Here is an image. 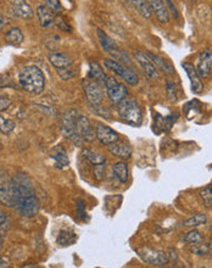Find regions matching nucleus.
Instances as JSON below:
<instances>
[{
	"label": "nucleus",
	"mask_w": 212,
	"mask_h": 268,
	"mask_svg": "<svg viewBox=\"0 0 212 268\" xmlns=\"http://www.w3.org/2000/svg\"><path fill=\"white\" fill-rule=\"evenodd\" d=\"M18 82H20L21 87L28 93L40 94L44 90V73L37 66L22 67L18 72Z\"/></svg>",
	"instance_id": "obj_1"
},
{
	"label": "nucleus",
	"mask_w": 212,
	"mask_h": 268,
	"mask_svg": "<svg viewBox=\"0 0 212 268\" xmlns=\"http://www.w3.org/2000/svg\"><path fill=\"white\" fill-rule=\"evenodd\" d=\"M78 116V111L76 110L65 111L61 117V130L65 138L71 141L76 146H82L84 141L78 132V125H77Z\"/></svg>",
	"instance_id": "obj_2"
},
{
	"label": "nucleus",
	"mask_w": 212,
	"mask_h": 268,
	"mask_svg": "<svg viewBox=\"0 0 212 268\" xmlns=\"http://www.w3.org/2000/svg\"><path fill=\"white\" fill-rule=\"evenodd\" d=\"M10 190H11V207H15L16 204L21 199L26 197L35 195V188L31 183L30 178L26 175H16L10 179Z\"/></svg>",
	"instance_id": "obj_3"
},
{
	"label": "nucleus",
	"mask_w": 212,
	"mask_h": 268,
	"mask_svg": "<svg viewBox=\"0 0 212 268\" xmlns=\"http://www.w3.org/2000/svg\"><path fill=\"white\" fill-rule=\"evenodd\" d=\"M117 111H119L120 117L129 125H139L143 121V112H141V106L133 99H124L121 103H119Z\"/></svg>",
	"instance_id": "obj_4"
},
{
	"label": "nucleus",
	"mask_w": 212,
	"mask_h": 268,
	"mask_svg": "<svg viewBox=\"0 0 212 268\" xmlns=\"http://www.w3.org/2000/svg\"><path fill=\"white\" fill-rule=\"evenodd\" d=\"M96 36H98V39L100 45L103 47L104 52L107 53L112 59H115V61L120 62V64H131V60H129L128 55L116 44L114 39L106 35L103 30H96Z\"/></svg>",
	"instance_id": "obj_5"
},
{
	"label": "nucleus",
	"mask_w": 212,
	"mask_h": 268,
	"mask_svg": "<svg viewBox=\"0 0 212 268\" xmlns=\"http://www.w3.org/2000/svg\"><path fill=\"white\" fill-rule=\"evenodd\" d=\"M104 66H105L107 70H110L111 72H114L116 76L121 77L126 83L131 84V86H137V84L139 83L138 76H137L132 70H129L128 67L120 64V62L115 61V60L112 59L104 60Z\"/></svg>",
	"instance_id": "obj_6"
},
{
	"label": "nucleus",
	"mask_w": 212,
	"mask_h": 268,
	"mask_svg": "<svg viewBox=\"0 0 212 268\" xmlns=\"http://www.w3.org/2000/svg\"><path fill=\"white\" fill-rule=\"evenodd\" d=\"M105 87L107 96H109L112 103L119 104L124 99L127 98V94H128L127 87L124 83H121L119 79L115 78V77H107L105 82Z\"/></svg>",
	"instance_id": "obj_7"
},
{
	"label": "nucleus",
	"mask_w": 212,
	"mask_h": 268,
	"mask_svg": "<svg viewBox=\"0 0 212 268\" xmlns=\"http://www.w3.org/2000/svg\"><path fill=\"white\" fill-rule=\"evenodd\" d=\"M82 86H83V90L84 94H86V98L87 100H88V103L90 104L91 106H95V107L101 105V103H103L104 100V93L103 89H101V84H99L98 82L87 78L84 79Z\"/></svg>",
	"instance_id": "obj_8"
},
{
	"label": "nucleus",
	"mask_w": 212,
	"mask_h": 268,
	"mask_svg": "<svg viewBox=\"0 0 212 268\" xmlns=\"http://www.w3.org/2000/svg\"><path fill=\"white\" fill-rule=\"evenodd\" d=\"M139 256L144 262L151 266H166L170 262L167 253L163 251L154 250V249H143L139 251Z\"/></svg>",
	"instance_id": "obj_9"
},
{
	"label": "nucleus",
	"mask_w": 212,
	"mask_h": 268,
	"mask_svg": "<svg viewBox=\"0 0 212 268\" xmlns=\"http://www.w3.org/2000/svg\"><path fill=\"white\" fill-rule=\"evenodd\" d=\"M15 209L23 217H35L39 212V201L35 195L26 197L16 204Z\"/></svg>",
	"instance_id": "obj_10"
},
{
	"label": "nucleus",
	"mask_w": 212,
	"mask_h": 268,
	"mask_svg": "<svg viewBox=\"0 0 212 268\" xmlns=\"http://www.w3.org/2000/svg\"><path fill=\"white\" fill-rule=\"evenodd\" d=\"M95 136L96 139L106 146L117 142L120 138L119 133L116 130H114L111 127L104 125L101 122H98L95 125Z\"/></svg>",
	"instance_id": "obj_11"
},
{
	"label": "nucleus",
	"mask_w": 212,
	"mask_h": 268,
	"mask_svg": "<svg viewBox=\"0 0 212 268\" xmlns=\"http://www.w3.org/2000/svg\"><path fill=\"white\" fill-rule=\"evenodd\" d=\"M196 69L197 74L200 76V78H207L210 77L212 72V52L211 50L206 49L202 50L199 54L196 60Z\"/></svg>",
	"instance_id": "obj_12"
},
{
	"label": "nucleus",
	"mask_w": 212,
	"mask_h": 268,
	"mask_svg": "<svg viewBox=\"0 0 212 268\" xmlns=\"http://www.w3.org/2000/svg\"><path fill=\"white\" fill-rule=\"evenodd\" d=\"M77 125H78V132L81 134L82 139L84 142H88L91 143L96 139L95 136V127L91 123V121L88 117L83 115L78 116V120H77Z\"/></svg>",
	"instance_id": "obj_13"
},
{
	"label": "nucleus",
	"mask_w": 212,
	"mask_h": 268,
	"mask_svg": "<svg viewBox=\"0 0 212 268\" xmlns=\"http://www.w3.org/2000/svg\"><path fill=\"white\" fill-rule=\"evenodd\" d=\"M134 57H136V60L138 61V64L141 65V69L144 70V72H145V74L149 77V78H151V79L160 78L159 70L156 69L155 65L153 64V61L149 59V56L145 54V53L137 50V52H134Z\"/></svg>",
	"instance_id": "obj_14"
},
{
	"label": "nucleus",
	"mask_w": 212,
	"mask_h": 268,
	"mask_svg": "<svg viewBox=\"0 0 212 268\" xmlns=\"http://www.w3.org/2000/svg\"><path fill=\"white\" fill-rule=\"evenodd\" d=\"M182 66L183 69L185 70V72H187L188 77H189L193 93L194 94L202 93V90H204V84H202L201 78H200V76L197 74L196 69H195L194 65L190 64V62H183Z\"/></svg>",
	"instance_id": "obj_15"
},
{
	"label": "nucleus",
	"mask_w": 212,
	"mask_h": 268,
	"mask_svg": "<svg viewBox=\"0 0 212 268\" xmlns=\"http://www.w3.org/2000/svg\"><path fill=\"white\" fill-rule=\"evenodd\" d=\"M146 1H148L151 13L155 14L160 22L167 23L170 21V13L162 0H146Z\"/></svg>",
	"instance_id": "obj_16"
},
{
	"label": "nucleus",
	"mask_w": 212,
	"mask_h": 268,
	"mask_svg": "<svg viewBox=\"0 0 212 268\" xmlns=\"http://www.w3.org/2000/svg\"><path fill=\"white\" fill-rule=\"evenodd\" d=\"M107 150L116 158L122 159V160H127L132 156V146L126 142H115V143L107 145Z\"/></svg>",
	"instance_id": "obj_17"
},
{
	"label": "nucleus",
	"mask_w": 212,
	"mask_h": 268,
	"mask_svg": "<svg viewBox=\"0 0 212 268\" xmlns=\"http://www.w3.org/2000/svg\"><path fill=\"white\" fill-rule=\"evenodd\" d=\"M13 11L18 18L23 20H31L33 18V10L26 0H13Z\"/></svg>",
	"instance_id": "obj_18"
},
{
	"label": "nucleus",
	"mask_w": 212,
	"mask_h": 268,
	"mask_svg": "<svg viewBox=\"0 0 212 268\" xmlns=\"http://www.w3.org/2000/svg\"><path fill=\"white\" fill-rule=\"evenodd\" d=\"M37 18L40 26L44 28L52 27L55 23V15L47 5H39L37 8Z\"/></svg>",
	"instance_id": "obj_19"
},
{
	"label": "nucleus",
	"mask_w": 212,
	"mask_h": 268,
	"mask_svg": "<svg viewBox=\"0 0 212 268\" xmlns=\"http://www.w3.org/2000/svg\"><path fill=\"white\" fill-rule=\"evenodd\" d=\"M50 156H52V159L54 160L55 166H56L57 168H65L69 166V155H67L66 150H65L61 145L55 146V148L50 151Z\"/></svg>",
	"instance_id": "obj_20"
},
{
	"label": "nucleus",
	"mask_w": 212,
	"mask_h": 268,
	"mask_svg": "<svg viewBox=\"0 0 212 268\" xmlns=\"http://www.w3.org/2000/svg\"><path fill=\"white\" fill-rule=\"evenodd\" d=\"M49 61L56 70L66 69L73 65V60L64 53H53L49 55Z\"/></svg>",
	"instance_id": "obj_21"
},
{
	"label": "nucleus",
	"mask_w": 212,
	"mask_h": 268,
	"mask_svg": "<svg viewBox=\"0 0 212 268\" xmlns=\"http://www.w3.org/2000/svg\"><path fill=\"white\" fill-rule=\"evenodd\" d=\"M88 78L91 79V81L98 82L99 84H103V86H105V82H106V78H107V76H106V73L104 72L103 67H101L98 62L91 61L90 64H89Z\"/></svg>",
	"instance_id": "obj_22"
},
{
	"label": "nucleus",
	"mask_w": 212,
	"mask_h": 268,
	"mask_svg": "<svg viewBox=\"0 0 212 268\" xmlns=\"http://www.w3.org/2000/svg\"><path fill=\"white\" fill-rule=\"evenodd\" d=\"M0 201L5 206L11 207L10 180L5 176H0Z\"/></svg>",
	"instance_id": "obj_23"
},
{
	"label": "nucleus",
	"mask_w": 212,
	"mask_h": 268,
	"mask_svg": "<svg viewBox=\"0 0 212 268\" xmlns=\"http://www.w3.org/2000/svg\"><path fill=\"white\" fill-rule=\"evenodd\" d=\"M112 172H114L115 177L119 179V182L121 183V184L127 183V180H128L129 178V170L126 162L120 161V162L114 163V166H112Z\"/></svg>",
	"instance_id": "obj_24"
},
{
	"label": "nucleus",
	"mask_w": 212,
	"mask_h": 268,
	"mask_svg": "<svg viewBox=\"0 0 212 268\" xmlns=\"http://www.w3.org/2000/svg\"><path fill=\"white\" fill-rule=\"evenodd\" d=\"M145 54L148 55L149 59L153 61V64L155 65V67L158 70H161V71H163L165 73H173V72H175L173 67L171 66L170 64H167V62L165 61V59H162V57H160L159 55L154 54V53L151 52H145Z\"/></svg>",
	"instance_id": "obj_25"
},
{
	"label": "nucleus",
	"mask_w": 212,
	"mask_h": 268,
	"mask_svg": "<svg viewBox=\"0 0 212 268\" xmlns=\"http://www.w3.org/2000/svg\"><path fill=\"white\" fill-rule=\"evenodd\" d=\"M5 39L10 45H15V47H18V45H20L21 43L23 42L25 37H23V33L20 28L13 27L6 32Z\"/></svg>",
	"instance_id": "obj_26"
},
{
	"label": "nucleus",
	"mask_w": 212,
	"mask_h": 268,
	"mask_svg": "<svg viewBox=\"0 0 212 268\" xmlns=\"http://www.w3.org/2000/svg\"><path fill=\"white\" fill-rule=\"evenodd\" d=\"M82 156H83L86 160H88L91 165H101V163H106L105 156H103L99 153H95V151L93 150H89V149H83V150H82Z\"/></svg>",
	"instance_id": "obj_27"
},
{
	"label": "nucleus",
	"mask_w": 212,
	"mask_h": 268,
	"mask_svg": "<svg viewBox=\"0 0 212 268\" xmlns=\"http://www.w3.org/2000/svg\"><path fill=\"white\" fill-rule=\"evenodd\" d=\"M206 222H207L206 214H196L193 217H190V218L185 219V221L183 222V227H185V228H196V227H200L202 226V224H205Z\"/></svg>",
	"instance_id": "obj_28"
},
{
	"label": "nucleus",
	"mask_w": 212,
	"mask_h": 268,
	"mask_svg": "<svg viewBox=\"0 0 212 268\" xmlns=\"http://www.w3.org/2000/svg\"><path fill=\"white\" fill-rule=\"evenodd\" d=\"M133 6L136 8V10L138 11L141 15V18H151V10L149 8V4L146 0H129Z\"/></svg>",
	"instance_id": "obj_29"
},
{
	"label": "nucleus",
	"mask_w": 212,
	"mask_h": 268,
	"mask_svg": "<svg viewBox=\"0 0 212 268\" xmlns=\"http://www.w3.org/2000/svg\"><path fill=\"white\" fill-rule=\"evenodd\" d=\"M76 240H77V235L72 231H61L56 239L57 244H60L61 246L72 245V244L76 243Z\"/></svg>",
	"instance_id": "obj_30"
},
{
	"label": "nucleus",
	"mask_w": 212,
	"mask_h": 268,
	"mask_svg": "<svg viewBox=\"0 0 212 268\" xmlns=\"http://www.w3.org/2000/svg\"><path fill=\"white\" fill-rule=\"evenodd\" d=\"M182 240H183V243L192 244L193 245V244H196V243H200V241H202V236L199 232L195 231V229L193 228V231L188 232V233L183 236Z\"/></svg>",
	"instance_id": "obj_31"
},
{
	"label": "nucleus",
	"mask_w": 212,
	"mask_h": 268,
	"mask_svg": "<svg viewBox=\"0 0 212 268\" xmlns=\"http://www.w3.org/2000/svg\"><path fill=\"white\" fill-rule=\"evenodd\" d=\"M200 197H201L205 206L209 207V209H212V185L204 188V189L200 192Z\"/></svg>",
	"instance_id": "obj_32"
},
{
	"label": "nucleus",
	"mask_w": 212,
	"mask_h": 268,
	"mask_svg": "<svg viewBox=\"0 0 212 268\" xmlns=\"http://www.w3.org/2000/svg\"><path fill=\"white\" fill-rule=\"evenodd\" d=\"M16 125L13 120H5L0 116V132L3 134H10L15 129Z\"/></svg>",
	"instance_id": "obj_33"
},
{
	"label": "nucleus",
	"mask_w": 212,
	"mask_h": 268,
	"mask_svg": "<svg viewBox=\"0 0 212 268\" xmlns=\"http://www.w3.org/2000/svg\"><path fill=\"white\" fill-rule=\"evenodd\" d=\"M190 251H192L193 253H195V255H200V256L209 255L210 253L209 246H207L206 244H202V241H200V243H196V244H193Z\"/></svg>",
	"instance_id": "obj_34"
},
{
	"label": "nucleus",
	"mask_w": 212,
	"mask_h": 268,
	"mask_svg": "<svg viewBox=\"0 0 212 268\" xmlns=\"http://www.w3.org/2000/svg\"><path fill=\"white\" fill-rule=\"evenodd\" d=\"M56 71H57V73H59V76L61 77L64 81L73 78V76H74V71L72 70V66L66 67V69H59V70H56Z\"/></svg>",
	"instance_id": "obj_35"
},
{
	"label": "nucleus",
	"mask_w": 212,
	"mask_h": 268,
	"mask_svg": "<svg viewBox=\"0 0 212 268\" xmlns=\"http://www.w3.org/2000/svg\"><path fill=\"white\" fill-rule=\"evenodd\" d=\"M167 95L171 100H177V87L172 81H167Z\"/></svg>",
	"instance_id": "obj_36"
},
{
	"label": "nucleus",
	"mask_w": 212,
	"mask_h": 268,
	"mask_svg": "<svg viewBox=\"0 0 212 268\" xmlns=\"http://www.w3.org/2000/svg\"><path fill=\"white\" fill-rule=\"evenodd\" d=\"M45 5L53 11V13H59L61 10V4H60V0H44Z\"/></svg>",
	"instance_id": "obj_37"
},
{
	"label": "nucleus",
	"mask_w": 212,
	"mask_h": 268,
	"mask_svg": "<svg viewBox=\"0 0 212 268\" xmlns=\"http://www.w3.org/2000/svg\"><path fill=\"white\" fill-rule=\"evenodd\" d=\"M10 105H11L10 98L0 93V111L8 110V108L10 107Z\"/></svg>",
	"instance_id": "obj_38"
},
{
	"label": "nucleus",
	"mask_w": 212,
	"mask_h": 268,
	"mask_svg": "<svg viewBox=\"0 0 212 268\" xmlns=\"http://www.w3.org/2000/svg\"><path fill=\"white\" fill-rule=\"evenodd\" d=\"M105 163H101V165H94V175H95L96 179L101 180L105 176Z\"/></svg>",
	"instance_id": "obj_39"
},
{
	"label": "nucleus",
	"mask_w": 212,
	"mask_h": 268,
	"mask_svg": "<svg viewBox=\"0 0 212 268\" xmlns=\"http://www.w3.org/2000/svg\"><path fill=\"white\" fill-rule=\"evenodd\" d=\"M6 221H8V214H6L5 211L0 210V227L4 226Z\"/></svg>",
	"instance_id": "obj_40"
},
{
	"label": "nucleus",
	"mask_w": 212,
	"mask_h": 268,
	"mask_svg": "<svg viewBox=\"0 0 212 268\" xmlns=\"http://www.w3.org/2000/svg\"><path fill=\"white\" fill-rule=\"evenodd\" d=\"M8 20H6L5 18H4V15L1 13H0V30H3L4 27H5L6 25H8Z\"/></svg>",
	"instance_id": "obj_41"
},
{
	"label": "nucleus",
	"mask_w": 212,
	"mask_h": 268,
	"mask_svg": "<svg viewBox=\"0 0 212 268\" xmlns=\"http://www.w3.org/2000/svg\"><path fill=\"white\" fill-rule=\"evenodd\" d=\"M9 262L5 260V258L3 257V256L0 255V268H5V267H9Z\"/></svg>",
	"instance_id": "obj_42"
},
{
	"label": "nucleus",
	"mask_w": 212,
	"mask_h": 268,
	"mask_svg": "<svg viewBox=\"0 0 212 268\" xmlns=\"http://www.w3.org/2000/svg\"><path fill=\"white\" fill-rule=\"evenodd\" d=\"M166 3H167L168 5H170L171 11H172V13H173V15H175L176 18H177V10H176V6L173 5V4H172V1H171V0H166Z\"/></svg>",
	"instance_id": "obj_43"
},
{
	"label": "nucleus",
	"mask_w": 212,
	"mask_h": 268,
	"mask_svg": "<svg viewBox=\"0 0 212 268\" xmlns=\"http://www.w3.org/2000/svg\"><path fill=\"white\" fill-rule=\"evenodd\" d=\"M3 245H4V235L0 233V250L3 249Z\"/></svg>",
	"instance_id": "obj_44"
}]
</instances>
